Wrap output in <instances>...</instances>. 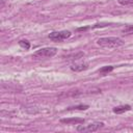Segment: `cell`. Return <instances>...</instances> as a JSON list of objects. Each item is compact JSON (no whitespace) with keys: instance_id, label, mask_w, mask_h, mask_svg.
<instances>
[{"instance_id":"8","label":"cell","mask_w":133,"mask_h":133,"mask_svg":"<svg viewBox=\"0 0 133 133\" xmlns=\"http://www.w3.org/2000/svg\"><path fill=\"white\" fill-rule=\"evenodd\" d=\"M88 107H89L88 105H77V106L69 107L68 110H86Z\"/></svg>"},{"instance_id":"10","label":"cell","mask_w":133,"mask_h":133,"mask_svg":"<svg viewBox=\"0 0 133 133\" xmlns=\"http://www.w3.org/2000/svg\"><path fill=\"white\" fill-rule=\"evenodd\" d=\"M19 45H20L22 48L26 49V50H28V49L30 48V44H29V42H27V41H25V39L20 41V42H19Z\"/></svg>"},{"instance_id":"7","label":"cell","mask_w":133,"mask_h":133,"mask_svg":"<svg viewBox=\"0 0 133 133\" xmlns=\"http://www.w3.org/2000/svg\"><path fill=\"white\" fill-rule=\"evenodd\" d=\"M131 109V106L130 105H121V106H117V107H114L113 108V112L116 113V114H121V113H124L128 110Z\"/></svg>"},{"instance_id":"14","label":"cell","mask_w":133,"mask_h":133,"mask_svg":"<svg viewBox=\"0 0 133 133\" xmlns=\"http://www.w3.org/2000/svg\"><path fill=\"white\" fill-rule=\"evenodd\" d=\"M86 29H88V27H81V28H78L77 30L78 31H82V30H86Z\"/></svg>"},{"instance_id":"12","label":"cell","mask_w":133,"mask_h":133,"mask_svg":"<svg viewBox=\"0 0 133 133\" xmlns=\"http://www.w3.org/2000/svg\"><path fill=\"white\" fill-rule=\"evenodd\" d=\"M123 32H124V33H130V32H133V25H127V26L123 29Z\"/></svg>"},{"instance_id":"1","label":"cell","mask_w":133,"mask_h":133,"mask_svg":"<svg viewBox=\"0 0 133 133\" xmlns=\"http://www.w3.org/2000/svg\"><path fill=\"white\" fill-rule=\"evenodd\" d=\"M97 44L104 48H117L123 46L124 42L119 37H100L97 41Z\"/></svg>"},{"instance_id":"13","label":"cell","mask_w":133,"mask_h":133,"mask_svg":"<svg viewBox=\"0 0 133 133\" xmlns=\"http://www.w3.org/2000/svg\"><path fill=\"white\" fill-rule=\"evenodd\" d=\"M109 24H107V23H97V24H95L94 26H92V28H99V27H106V26H108Z\"/></svg>"},{"instance_id":"5","label":"cell","mask_w":133,"mask_h":133,"mask_svg":"<svg viewBox=\"0 0 133 133\" xmlns=\"http://www.w3.org/2000/svg\"><path fill=\"white\" fill-rule=\"evenodd\" d=\"M60 123L62 124H66V125H79V124H83L84 119L83 118H79V117H71V118H61Z\"/></svg>"},{"instance_id":"2","label":"cell","mask_w":133,"mask_h":133,"mask_svg":"<svg viewBox=\"0 0 133 133\" xmlns=\"http://www.w3.org/2000/svg\"><path fill=\"white\" fill-rule=\"evenodd\" d=\"M71 32L69 30H62V31H54L49 34V38L53 42H62L71 36Z\"/></svg>"},{"instance_id":"4","label":"cell","mask_w":133,"mask_h":133,"mask_svg":"<svg viewBox=\"0 0 133 133\" xmlns=\"http://www.w3.org/2000/svg\"><path fill=\"white\" fill-rule=\"evenodd\" d=\"M57 53V49L54 47H49V48H43L37 50L34 53V56L36 57H53L54 55H56Z\"/></svg>"},{"instance_id":"6","label":"cell","mask_w":133,"mask_h":133,"mask_svg":"<svg viewBox=\"0 0 133 133\" xmlns=\"http://www.w3.org/2000/svg\"><path fill=\"white\" fill-rule=\"evenodd\" d=\"M88 69V64L87 63H75L73 65H71V70L74 72H82Z\"/></svg>"},{"instance_id":"9","label":"cell","mask_w":133,"mask_h":133,"mask_svg":"<svg viewBox=\"0 0 133 133\" xmlns=\"http://www.w3.org/2000/svg\"><path fill=\"white\" fill-rule=\"evenodd\" d=\"M113 69H114V66H112V65H107V66H103L102 69H100L99 72L102 73V74H105V73H109V72H111Z\"/></svg>"},{"instance_id":"11","label":"cell","mask_w":133,"mask_h":133,"mask_svg":"<svg viewBox=\"0 0 133 133\" xmlns=\"http://www.w3.org/2000/svg\"><path fill=\"white\" fill-rule=\"evenodd\" d=\"M117 2L121 5H125V6H128V5H132L133 4V0H117Z\"/></svg>"},{"instance_id":"3","label":"cell","mask_w":133,"mask_h":133,"mask_svg":"<svg viewBox=\"0 0 133 133\" xmlns=\"http://www.w3.org/2000/svg\"><path fill=\"white\" fill-rule=\"evenodd\" d=\"M104 126L103 123H91V124H88V125H79L77 126V131L78 132H95L97 130H99L100 128H102Z\"/></svg>"}]
</instances>
